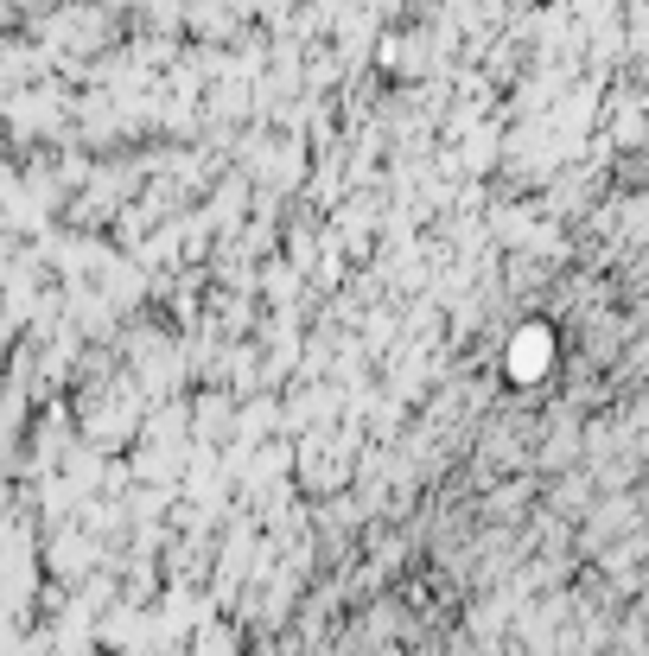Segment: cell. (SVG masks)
Instances as JSON below:
<instances>
[{
  "mask_svg": "<svg viewBox=\"0 0 649 656\" xmlns=\"http://www.w3.org/2000/svg\"><path fill=\"white\" fill-rule=\"evenodd\" d=\"M611 141H618V147H637V141H643V115H637V109H618V122H611Z\"/></svg>",
  "mask_w": 649,
  "mask_h": 656,
  "instance_id": "6da1fadb",
  "label": "cell"
},
{
  "mask_svg": "<svg viewBox=\"0 0 649 656\" xmlns=\"http://www.w3.org/2000/svg\"><path fill=\"white\" fill-rule=\"evenodd\" d=\"M26 7H32V0H26Z\"/></svg>",
  "mask_w": 649,
  "mask_h": 656,
  "instance_id": "7a4b0ae2",
  "label": "cell"
}]
</instances>
